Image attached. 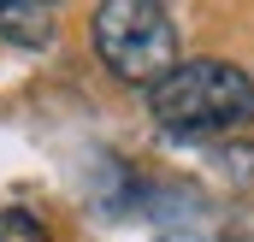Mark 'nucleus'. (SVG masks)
Here are the masks:
<instances>
[{
    "mask_svg": "<svg viewBox=\"0 0 254 242\" xmlns=\"http://www.w3.org/2000/svg\"><path fill=\"white\" fill-rule=\"evenodd\" d=\"M148 113L172 136H219L254 124V77L231 60H184L148 89Z\"/></svg>",
    "mask_w": 254,
    "mask_h": 242,
    "instance_id": "nucleus-1",
    "label": "nucleus"
},
{
    "mask_svg": "<svg viewBox=\"0 0 254 242\" xmlns=\"http://www.w3.org/2000/svg\"><path fill=\"white\" fill-rule=\"evenodd\" d=\"M89 42L101 65L119 83H142L154 89L172 65H178V24L166 18V6L154 0H107L89 18Z\"/></svg>",
    "mask_w": 254,
    "mask_h": 242,
    "instance_id": "nucleus-2",
    "label": "nucleus"
},
{
    "mask_svg": "<svg viewBox=\"0 0 254 242\" xmlns=\"http://www.w3.org/2000/svg\"><path fill=\"white\" fill-rule=\"evenodd\" d=\"M0 36L12 48H48L54 42V12L42 0H0Z\"/></svg>",
    "mask_w": 254,
    "mask_h": 242,
    "instance_id": "nucleus-3",
    "label": "nucleus"
},
{
    "mask_svg": "<svg viewBox=\"0 0 254 242\" xmlns=\"http://www.w3.org/2000/svg\"><path fill=\"white\" fill-rule=\"evenodd\" d=\"M0 242H48V225L24 207H6L0 213Z\"/></svg>",
    "mask_w": 254,
    "mask_h": 242,
    "instance_id": "nucleus-4",
    "label": "nucleus"
}]
</instances>
